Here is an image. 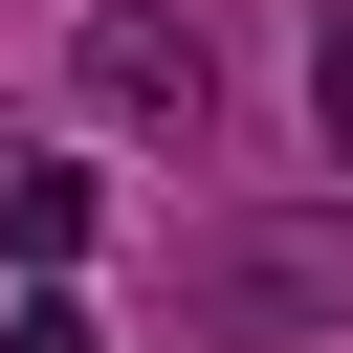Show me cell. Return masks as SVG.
<instances>
[{
  "mask_svg": "<svg viewBox=\"0 0 353 353\" xmlns=\"http://www.w3.org/2000/svg\"><path fill=\"white\" fill-rule=\"evenodd\" d=\"M309 110H331V154H353V0H331V44H309Z\"/></svg>",
  "mask_w": 353,
  "mask_h": 353,
  "instance_id": "obj_5",
  "label": "cell"
},
{
  "mask_svg": "<svg viewBox=\"0 0 353 353\" xmlns=\"http://www.w3.org/2000/svg\"><path fill=\"white\" fill-rule=\"evenodd\" d=\"M0 353H110V331H88L66 287H22V309H0Z\"/></svg>",
  "mask_w": 353,
  "mask_h": 353,
  "instance_id": "obj_4",
  "label": "cell"
},
{
  "mask_svg": "<svg viewBox=\"0 0 353 353\" xmlns=\"http://www.w3.org/2000/svg\"><path fill=\"white\" fill-rule=\"evenodd\" d=\"M66 88H88L110 132H176V154L221 132V44H199V0H88V22H66Z\"/></svg>",
  "mask_w": 353,
  "mask_h": 353,
  "instance_id": "obj_2",
  "label": "cell"
},
{
  "mask_svg": "<svg viewBox=\"0 0 353 353\" xmlns=\"http://www.w3.org/2000/svg\"><path fill=\"white\" fill-rule=\"evenodd\" d=\"M176 309H199L221 353H309V331H353V199L199 221V243H176Z\"/></svg>",
  "mask_w": 353,
  "mask_h": 353,
  "instance_id": "obj_1",
  "label": "cell"
},
{
  "mask_svg": "<svg viewBox=\"0 0 353 353\" xmlns=\"http://www.w3.org/2000/svg\"><path fill=\"white\" fill-rule=\"evenodd\" d=\"M88 221H110L88 154H0V243H22V265H88Z\"/></svg>",
  "mask_w": 353,
  "mask_h": 353,
  "instance_id": "obj_3",
  "label": "cell"
}]
</instances>
